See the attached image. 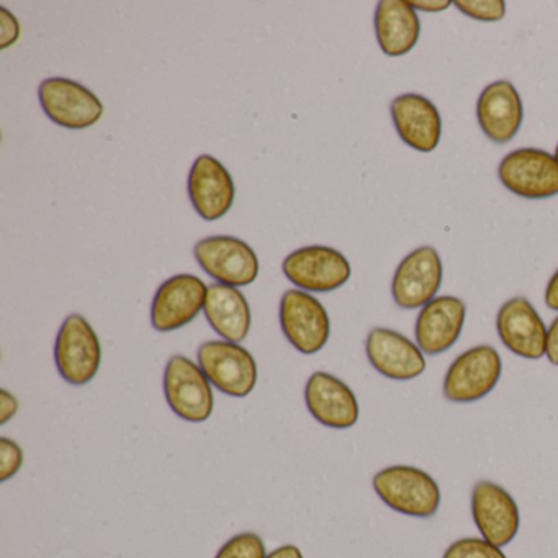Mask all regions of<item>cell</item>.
Segmentation results:
<instances>
[{
    "label": "cell",
    "mask_w": 558,
    "mask_h": 558,
    "mask_svg": "<svg viewBox=\"0 0 558 558\" xmlns=\"http://www.w3.org/2000/svg\"><path fill=\"white\" fill-rule=\"evenodd\" d=\"M283 276L303 292L328 293L351 279V264L344 254L329 246H305L293 251L282 264Z\"/></svg>",
    "instance_id": "6"
},
{
    "label": "cell",
    "mask_w": 558,
    "mask_h": 558,
    "mask_svg": "<svg viewBox=\"0 0 558 558\" xmlns=\"http://www.w3.org/2000/svg\"><path fill=\"white\" fill-rule=\"evenodd\" d=\"M187 191L195 211L205 221L223 218L233 207L236 197V187L230 172L210 155L195 159L189 172Z\"/></svg>",
    "instance_id": "15"
},
{
    "label": "cell",
    "mask_w": 558,
    "mask_h": 558,
    "mask_svg": "<svg viewBox=\"0 0 558 558\" xmlns=\"http://www.w3.org/2000/svg\"><path fill=\"white\" fill-rule=\"evenodd\" d=\"M215 558H267L266 544L254 532H243L231 537Z\"/></svg>",
    "instance_id": "23"
},
{
    "label": "cell",
    "mask_w": 558,
    "mask_h": 558,
    "mask_svg": "<svg viewBox=\"0 0 558 558\" xmlns=\"http://www.w3.org/2000/svg\"><path fill=\"white\" fill-rule=\"evenodd\" d=\"M442 558H508L501 547L489 544L485 538H459L444 551Z\"/></svg>",
    "instance_id": "24"
},
{
    "label": "cell",
    "mask_w": 558,
    "mask_h": 558,
    "mask_svg": "<svg viewBox=\"0 0 558 558\" xmlns=\"http://www.w3.org/2000/svg\"><path fill=\"white\" fill-rule=\"evenodd\" d=\"M555 159H557V161H558V145H557V148H555Z\"/></svg>",
    "instance_id": "33"
},
{
    "label": "cell",
    "mask_w": 558,
    "mask_h": 558,
    "mask_svg": "<svg viewBox=\"0 0 558 558\" xmlns=\"http://www.w3.org/2000/svg\"><path fill=\"white\" fill-rule=\"evenodd\" d=\"M279 318L287 341L302 354H316L328 344L331 335L328 312L308 292L289 290L283 293Z\"/></svg>",
    "instance_id": "7"
},
{
    "label": "cell",
    "mask_w": 558,
    "mask_h": 558,
    "mask_svg": "<svg viewBox=\"0 0 558 558\" xmlns=\"http://www.w3.org/2000/svg\"><path fill=\"white\" fill-rule=\"evenodd\" d=\"M442 260L433 246H421L408 254L391 282L395 303L403 310L423 308L436 299L442 286Z\"/></svg>",
    "instance_id": "11"
},
{
    "label": "cell",
    "mask_w": 558,
    "mask_h": 558,
    "mask_svg": "<svg viewBox=\"0 0 558 558\" xmlns=\"http://www.w3.org/2000/svg\"><path fill=\"white\" fill-rule=\"evenodd\" d=\"M165 395L171 410L187 423H205L214 413L210 380L185 355H174L166 365Z\"/></svg>",
    "instance_id": "5"
},
{
    "label": "cell",
    "mask_w": 558,
    "mask_h": 558,
    "mask_svg": "<svg viewBox=\"0 0 558 558\" xmlns=\"http://www.w3.org/2000/svg\"><path fill=\"white\" fill-rule=\"evenodd\" d=\"M472 515L482 538L496 547L511 544L521 525L518 502L502 486L488 480L473 488Z\"/></svg>",
    "instance_id": "13"
},
{
    "label": "cell",
    "mask_w": 558,
    "mask_h": 558,
    "mask_svg": "<svg viewBox=\"0 0 558 558\" xmlns=\"http://www.w3.org/2000/svg\"><path fill=\"white\" fill-rule=\"evenodd\" d=\"M545 305L554 312H558V270L548 280L547 289H545Z\"/></svg>",
    "instance_id": "30"
},
{
    "label": "cell",
    "mask_w": 558,
    "mask_h": 558,
    "mask_svg": "<svg viewBox=\"0 0 558 558\" xmlns=\"http://www.w3.org/2000/svg\"><path fill=\"white\" fill-rule=\"evenodd\" d=\"M197 361L210 384L228 397H247L256 387V361L236 342H204L198 348Z\"/></svg>",
    "instance_id": "3"
},
{
    "label": "cell",
    "mask_w": 558,
    "mask_h": 558,
    "mask_svg": "<svg viewBox=\"0 0 558 558\" xmlns=\"http://www.w3.org/2000/svg\"><path fill=\"white\" fill-rule=\"evenodd\" d=\"M391 120L400 138L420 153H433L442 135L439 110L420 94L397 97L390 107Z\"/></svg>",
    "instance_id": "19"
},
{
    "label": "cell",
    "mask_w": 558,
    "mask_h": 558,
    "mask_svg": "<svg viewBox=\"0 0 558 558\" xmlns=\"http://www.w3.org/2000/svg\"><path fill=\"white\" fill-rule=\"evenodd\" d=\"M24 465V450L15 440L0 437V482L5 483L17 475Z\"/></svg>",
    "instance_id": "26"
},
{
    "label": "cell",
    "mask_w": 558,
    "mask_h": 558,
    "mask_svg": "<svg viewBox=\"0 0 558 558\" xmlns=\"http://www.w3.org/2000/svg\"><path fill=\"white\" fill-rule=\"evenodd\" d=\"M499 181L519 197L542 201L558 195V161L535 148L515 149L499 162Z\"/></svg>",
    "instance_id": "10"
},
{
    "label": "cell",
    "mask_w": 558,
    "mask_h": 558,
    "mask_svg": "<svg viewBox=\"0 0 558 558\" xmlns=\"http://www.w3.org/2000/svg\"><path fill=\"white\" fill-rule=\"evenodd\" d=\"M374 489L388 508L411 518H433L442 499L436 480L411 465L380 470L374 476Z\"/></svg>",
    "instance_id": "1"
},
{
    "label": "cell",
    "mask_w": 558,
    "mask_h": 558,
    "mask_svg": "<svg viewBox=\"0 0 558 558\" xmlns=\"http://www.w3.org/2000/svg\"><path fill=\"white\" fill-rule=\"evenodd\" d=\"M21 37V25L17 19L5 8H0V48L8 50Z\"/></svg>",
    "instance_id": "27"
},
{
    "label": "cell",
    "mask_w": 558,
    "mask_h": 558,
    "mask_svg": "<svg viewBox=\"0 0 558 558\" xmlns=\"http://www.w3.org/2000/svg\"><path fill=\"white\" fill-rule=\"evenodd\" d=\"M267 558H303V554L296 545H282V547L270 551Z\"/></svg>",
    "instance_id": "32"
},
{
    "label": "cell",
    "mask_w": 558,
    "mask_h": 558,
    "mask_svg": "<svg viewBox=\"0 0 558 558\" xmlns=\"http://www.w3.org/2000/svg\"><path fill=\"white\" fill-rule=\"evenodd\" d=\"M54 362L63 380L83 387L94 380L102 362V348L90 323L83 315L68 316L54 344Z\"/></svg>",
    "instance_id": "2"
},
{
    "label": "cell",
    "mask_w": 558,
    "mask_h": 558,
    "mask_svg": "<svg viewBox=\"0 0 558 558\" xmlns=\"http://www.w3.org/2000/svg\"><path fill=\"white\" fill-rule=\"evenodd\" d=\"M19 401L8 390H0V424L4 426L17 414Z\"/></svg>",
    "instance_id": "28"
},
{
    "label": "cell",
    "mask_w": 558,
    "mask_h": 558,
    "mask_svg": "<svg viewBox=\"0 0 558 558\" xmlns=\"http://www.w3.org/2000/svg\"><path fill=\"white\" fill-rule=\"evenodd\" d=\"M365 352L372 367L390 380H413L426 371V359L420 345L393 329H372Z\"/></svg>",
    "instance_id": "16"
},
{
    "label": "cell",
    "mask_w": 558,
    "mask_h": 558,
    "mask_svg": "<svg viewBox=\"0 0 558 558\" xmlns=\"http://www.w3.org/2000/svg\"><path fill=\"white\" fill-rule=\"evenodd\" d=\"M205 316L223 341L243 342L251 331V308L236 287L211 283L205 300Z\"/></svg>",
    "instance_id": "22"
},
{
    "label": "cell",
    "mask_w": 558,
    "mask_h": 558,
    "mask_svg": "<svg viewBox=\"0 0 558 558\" xmlns=\"http://www.w3.org/2000/svg\"><path fill=\"white\" fill-rule=\"evenodd\" d=\"M466 306L457 296H436L417 315L414 336L421 351L427 355L449 351L462 335Z\"/></svg>",
    "instance_id": "18"
},
{
    "label": "cell",
    "mask_w": 558,
    "mask_h": 558,
    "mask_svg": "<svg viewBox=\"0 0 558 558\" xmlns=\"http://www.w3.org/2000/svg\"><path fill=\"white\" fill-rule=\"evenodd\" d=\"M480 129L492 142L506 145L518 135L524 119L521 96L509 81H496L480 94L476 104Z\"/></svg>",
    "instance_id": "20"
},
{
    "label": "cell",
    "mask_w": 558,
    "mask_h": 558,
    "mask_svg": "<svg viewBox=\"0 0 558 558\" xmlns=\"http://www.w3.org/2000/svg\"><path fill=\"white\" fill-rule=\"evenodd\" d=\"M194 256L205 274L223 286H251L259 276L253 247L234 236L205 238L195 244Z\"/></svg>",
    "instance_id": "9"
},
{
    "label": "cell",
    "mask_w": 558,
    "mask_h": 558,
    "mask_svg": "<svg viewBox=\"0 0 558 558\" xmlns=\"http://www.w3.org/2000/svg\"><path fill=\"white\" fill-rule=\"evenodd\" d=\"M502 374V362L492 345H476L460 354L444 378V397L453 403H473L492 393Z\"/></svg>",
    "instance_id": "4"
},
{
    "label": "cell",
    "mask_w": 558,
    "mask_h": 558,
    "mask_svg": "<svg viewBox=\"0 0 558 558\" xmlns=\"http://www.w3.org/2000/svg\"><path fill=\"white\" fill-rule=\"evenodd\" d=\"M453 5L466 17L478 22H499L506 15L502 0H457Z\"/></svg>",
    "instance_id": "25"
},
{
    "label": "cell",
    "mask_w": 558,
    "mask_h": 558,
    "mask_svg": "<svg viewBox=\"0 0 558 558\" xmlns=\"http://www.w3.org/2000/svg\"><path fill=\"white\" fill-rule=\"evenodd\" d=\"M547 359L550 364L558 365V316L551 322L547 336Z\"/></svg>",
    "instance_id": "29"
},
{
    "label": "cell",
    "mask_w": 558,
    "mask_h": 558,
    "mask_svg": "<svg viewBox=\"0 0 558 558\" xmlns=\"http://www.w3.org/2000/svg\"><path fill=\"white\" fill-rule=\"evenodd\" d=\"M421 24L416 11L404 0H384L375 11V35L387 57H404L420 40Z\"/></svg>",
    "instance_id": "21"
},
{
    "label": "cell",
    "mask_w": 558,
    "mask_h": 558,
    "mask_svg": "<svg viewBox=\"0 0 558 558\" xmlns=\"http://www.w3.org/2000/svg\"><path fill=\"white\" fill-rule=\"evenodd\" d=\"M45 116L68 130H86L104 116V104L93 90L66 77H50L38 87Z\"/></svg>",
    "instance_id": "8"
},
{
    "label": "cell",
    "mask_w": 558,
    "mask_h": 558,
    "mask_svg": "<svg viewBox=\"0 0 558 558\" xmlns=\"http://www.w3.org/2000/svg\"><path fill=\"white\" fill-rule=\"evenodd\" d=\"M413 5L414 11H423V12H440L446 11L452 5V2L449 0H426V2H410Z\"/></svg>",
    "instance_id": "31"
},
{
    "label": "cell",
    "mask_w": 558,
    "mask_h": 558,
    "mask_svg": "<svg viewBox=\"0 0 558 558\" xmlns=\"http://www.w3.org/2000/svg\"><path fill=\"white\" fill-rule=\"evenodd\" d=\"M496 329L502 344L519 357L537 361L547 354V326L524 296H515L499 308Z\"/></svg>",
    "instance_id": "14"
},
{
    "label": "cell",
    "mask_w": 558,
    "mask_h": 558,
    "mask_svg": "<svg viewBox=\"0 0 558 558\" xmlns=\"http://www.w3.org/2000/svg\"><path fill=\"white\" fill-rule=\"evenodd\" d=\"M305 403L319 424L332 429H349L359 421L354 391L328 372H315L305 385Z\"/></svg>",
    "instance_id": "17"
},
{
    "label": "cell",
    "mask_w": 558,
    "mask_h": 558,
    "mask_svg": "<svg viewBox=\"0 0 558 558\" xmlns=\"http://www.w3.org/2000/svg\"><path fill=\"white\" fill-rule=\"evenodd\" d=\"M207 293L204 280L192 274H179L166 280L153 300V328L159 332L184 328L204 312Z\"/></svg>",
    "instance_id": "12"
}]
</instances>
